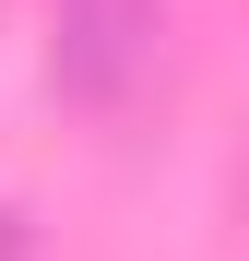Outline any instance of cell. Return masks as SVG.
I'll list each match as a JSON object with an SVG mask.
<instances>
[{"label":"cell","instance_id":"1","mask_svg":"<svg viewBox=\"0 0 249 261\" xmlns=\"http://www.w3.org/2000/svg\"><path fill=\"white\" fill-rule=\"evenodd\" d=\"M48 24H60V36H48L60 83H71L83 107H119V95H131V71L154 60V24H166V0H60Z\"/></svg>","mask_w":249,"mask_h":261}]
</instances>
